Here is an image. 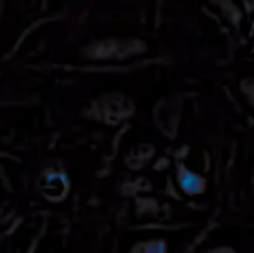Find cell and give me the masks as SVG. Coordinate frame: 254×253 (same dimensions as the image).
Masks as SVG:
<instances>
[{
    "label": "cell",
    "instance_id": "277c9868",
    "mask_svg": "<svg viewBox=\"0 0 254 253\" xmlns=\"http://www.w3.org/2000/svg\"><path fill=\"white\" fill-rule=\"evenodd\" d=\"M241 88H242V94L248 97L249 104L254 106V78H246V80H242Z\"/></svg>",
    "mask_w": 254,
    "mask_h": 253
},
{
    "label": "cell",
    "instance_id": "6da1fadb",
    "mask_svg": "<svg viewBox=\"0 0 254 253\" xmlns=\"http://www.w3.org/2000/svg\"><path fill=\"white\" fill-rule=\"evenodd\" d=\"M177 182H178V187L187 196H199V194H202V192H206V187H207L206 177L192 172L184 163H178V167H177Z\"/></svg>",
    "mask_w": 254,
    "mask_h": 253
},
{
    "label": "cell",
    "instance_id": "3957f363",
    "mask_svg": "<svg viewBox=\"0 0 254 253\" xmlns=\"http://www.w3.org/2000/svg\"><path fill=\"white\" fill-rule=\"evenodd\" d=\"M168 250V245L163 240H152L149 243H142L131 248V252H144V253H164Z\"/></svg>",
    "mask_w": 254,
    "mask_h": 253
},
{
    "label": "cell",
    "instance_id": "5b68a950",
    "mask_svg": "<svg viewBox=\"0 0 254 253\" xmlns=\"http://www.w3.org/2000/svg\"><path fill=\"white\" fill-rule=\"evenodd\" d=\"M253 189H254V172H253Z\"/></svg>",
    "mask_w": 254,
    "mask_h": 253
},
{
    "label": "cell",
    "instance_id": "7a4b0ae2",
    "mask_svg": "<svg viewBox=\"0 0 254 253\" xmlns=\"http://www.w3.org/2000/svg\"><path fill=\"white\" fill-rule=\"evenodd\" d=\"M67 180L63 173L59 172H49L42 179V191L47 194L49 199H61V196L66 192Z\"/></svg>",
    "mask_w": 254,
    "mask_h": 253
}]
</instances>
